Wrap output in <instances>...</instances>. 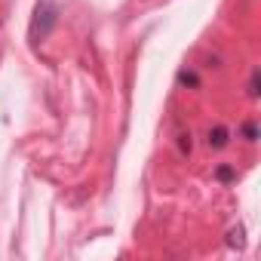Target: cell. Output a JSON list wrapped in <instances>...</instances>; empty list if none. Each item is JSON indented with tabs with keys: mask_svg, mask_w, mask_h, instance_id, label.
Listing matches in <instances>:
<instances>
[{
	"mask_svg": "<svg viewBox=\"0 0 261 261\" xmlns=\"http://www.w3.org/2000/svg\"><path fill=\"white\" fill-rule=\"evenodd\" d=\"M59 22V7L53 4V0H40V4L34 7V16H31V25H28V40L31 43H40L53 34Z\"/></svg>",
	"mask_w": 261,
	"mask_h": 261,
	"instance_id": "cell-1",
	"label": "cell"
},
{
	"mask_svg": "<svg viewBox=\"0 0 261 261\" xmlns=\"http://www.w3.org/2000/svg\"><path fill=\"white\" fill-rule=\"evenodd\" d=\"M258 86H261V71L255 68V71H252V77H249V98H258V92H261Z\"/></svg>",
	"mask_w": 261,
	"mask_h": 261,
	"instance_id": "cell-4",
	"label": "cell"
},
{
	"mask_svg": "<svg viewBox=\"0 0 261 261\" xmlns=\"http://www.w3.org/2000/svg\"><path fill=\"white\" fill-rule=\"evenodd\" d=\"M243 136H246V142H255V139H258V126H255V123H246V126H243Z\"/></svg>",
	"mask_w": 261,
	"mask_h": 261,
	"instance_id": "cell-5",
	"label": "cell"
},
{
	"mask_svg": "<svg viewBox=\"0 0 261 261\" xmlns=\"http://www.w3.org/2000/svg\"><path fill=\"white\" fill-rule=\"evenodd\" d=\"M218 178H221V181H230V178H233V169L221 166V169H218Z\"/></svg>",
	"mask_w": 261,
	"mask_h": 261,
	"instance_id": "cell-7",
	"label": "cell"
},
{
	"mask_svg": "<svg viewBox=\"0 0 261 261\" xmlns=\"http://www.w3.org/2000/svg\"><path fill=\"white\" fill-rule=\"evenodd\" d=\"M178 139H181V142H178V145H181V154L191 151V136H178Z\"/></svg>",
	"mask_w": 261,
	"mask_h": 261,
	"instance_id": "cell-8",
	"label": "cell"
},
{
	"mask_svg": "<svg viewBox=\"0 0 261 261\" xmlns=\"http://www.w3.org/2000/svg\"><path fill=\"white\" fill-rule=\"evenodd\" d=\"M178 83H188V86H197V74H194V71H181V74H178Z\"/></svg>",
	"mask_w": 261,
	"mask_h": 261,
	"instance_id": "cell-6",
	"label": "cell"
},
{
	"mask_svg": "<svg viewBox=\"0 0 261 261\" xmlns=\"http://www.w3.org/2000/svg\"><path fill=\"white\" fill-rule=\"evenodd\" d=\"M227 139H230V133H227V129L224 126H215V129H209V148H215V151H221L224 145H227Z\"/></svg>",
	"mask_w": 261,
	"mask_h": 261,
	"instance_id": "cell-2",
	"label": "cell"
},
{
	"mask_svg": "<svg viewBox=\"0 0 261 261\" xmlns=\"http://www.w3.org/2000/svg\"><path fill=\"white\" fill-rule=\"evenodd\" d=\"M230 249H246V230H243V224H237V227H230L227 230V240H224Z\"/></svg>",
	"mask_w": 261,
	"mask_h": 261,
	"instance_id": "cell-3",
	"label": "cell"
}]
</instances>
